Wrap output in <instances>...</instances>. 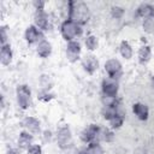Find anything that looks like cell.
Listing matches in <instances>:
<instances>
[{
    "label": "cell",
    "mask_w": 154,
    "mask_h": 154,
    "mask_svg": "<svg viewBox=\"0 0 154 154\" xmlns=\"http://www.w3.org/2000/svg\"><path fill=\"white\" fill-rule=\"evenodd\" d=\"M82 66H83V69L89 75H93L97 70V67H99V61H97V59H96L95 55L87 54V55H84L82 58Z\"/></svg>",
    "instance_id": "cell-11"
},
{
    "label": "cell",
    "mask_w": 154,
    "mask_h": 154,
    "mask_svg": "<svg viewBox=\"0 0 154 154\" xmlns=\"http://www.w3.org/2000/svg\"><path fill=\"white\" fill-rule=\"evenodd\" d=\"M79 54H81V45L79 42H77L76 40L67 42L66 45V58L69 61L75 63L79 59Z\"/></svg>",
    "instance_id": "cell-10"
},
{
    "label": "cell",
    "mask_w": 154,
    "mask_h": 154,
    "mask_svg": "<svg viewBox=\"0 0 154 154\" xmlns=\"http://www.w3.org/2000/svg\"><path fill=\"white\" fill-rule=\"evenodd\" d=\"M152 58V49L148 45H143L141 46V48L138 49V61L142 65H146Z\"/></svg>",
    "instance_id": "cell-17"
},
{
    "label": "cell",
    "mask_w": 154,
    "mask_h": 154,
    "mask_svg": "<svg viewBox=\"0 0 154 154\" xmlns=\"http://www.w3.org/2000/svg\"><path fill=\"white\" fill-rule=\"evenodd\" d=\"M132 112L142 122L147 120L148 117H149V109H148L147 105L141 103V102H137V103H134L132 105Z\"/></svg>",
    "instance_id": "cell-12"
},
{
    "label": "cell",
    "mask_w": 154,
    "mask_h": 154,
    "mask_svg": "<svg viewBox=\"0 0 154 154\" xmlns=\"http://www.w3.org/2000/svg\"><path fill=\"white\" fill-rule=\"evenodd\" d=\"M28 150V154H42V148L40 144H32Z\"/></svg>",
    "instance_id": "cell-28"
},
{
    "label": "cell",
    "mask_w": 154,
    "mask_h": 154,
    "mask_svg": "<svg viewBox=\"0 0 154 154\" xmlns=\"http://www.w3.org/2000/svg\"><path fill=\"white\" fill-rule=\"evenodd\" d=\"M36 51H37V54L41 58H48L51 55V53H52V45L47 40H43L37 45Z\"/></svg>",
    "instance_id": "cell-18"
},
{
    "label": "cell",
    "mask_w": 154,
    "mask_h": 154,
    "mask_svg": "<svg viewBox=\"0 0 154 154\" xmlns=\"http://www.w3.org/2000/svg\"><path fill=\"white\" fill-rule=\"evenodd\" d=\"M105 71L109 78L116 81H118L123 76V66L116 58H111L105 63Z\"/></svg>",
    "instance_id": "cell-5"
},
{
    "label": "cell",
    "mask_w": 154,
    "mask_h": 154,
    "mask_svg": "<svg viewBox=\"0 0 154 154\" xmlns=\"http://www.w3.org/2000/svg\"><path fill=\"white\" fill-rule=\"evenodd\" d=\"M100 137L103 140V141H106V142H111L112 140H113V132L112 131H109V130H101V132H100Z\"/></svg>",
    "instance_id": "cell-27"
},
{
    "label": "cell",
    "mask_w": 154,
    "mask_h": 154,
    "mask_svg": "<svg viewBox=\"0 0 154 154\" xmlns=\"http://www.w3.org/2000/svg\"><path fill=\"white\" fill-rule=\"evenodd\" d=\"M24 37H25V41L29 43V45H34V43H40L41 41L45 40V35L43 32L37 29L35 25H29L26 29H25V32H24Z\"/></svg>",
    "instance_id": "cell-7"
},
{
    "label": "cell",
    "mask_w": 154,
    "mask_h": 154,
    "mask_svg": "<svg viewBox=\"0 0 154 154\" xmlns=\"http://www.w3.org/2000/svg\"><path fill=\"white\" fill-rule=\"evenodd\" d=\"M84 43H85L87 49H89V51H95L97 48V46H99V41H97L96 36H94V35H88L85 37Z\"/></svg>",
    "instance_id": "cell-21"
},
{
    "label": "cell",
    "mask_w": 154,
    "mask_h": 154,
    "mask_svg": "<svg viewBox=\"0 0 154 154\" xmlns=\"http://www.w3.org/2000/svg\"><path fill=\"white\" fill-rule=\"evenodd\" d=\"M119 52H120L122 57L125 58V59H131V58H132V54H134L132 47L130 46V43H129L128 41H122V42H120Z\"/></svg>",
    "instance_id": "cell-19"
},
{
    "label": "cell",
    "mask_w": 154,
    "mask_h": 154,
    "mask_svg": "<svg viewBox=\"0 0 154 154\" xmlns=\"http://www.w3.org/2000/svg\"><path fill=\"white\" fill-rule=\"evenodd\" d=\"M34 4V6H35V8H36V11H38V10H45V1H34L32 2Z\"/></svg>",
    "instance_id": "cell-30"
},
{
    "label": "cell",
    "mask_w": 154,
    "mask_h": 154,
    "mask_svg": "<svg viewBox=\"0 0 154 154\" xmlns=\"http://www.w3.org/2000/svg\"><path fill=\"white\" fill-rule=\"evenodd\" d=\"M82 25L75 23L73 20L71 19H65L63 23H61V26H60V32H61V36L64 37V40H66L67 42L70 41H73L76 37L81 36L82 35Z\"/></svg>",
    "instance_id": "cell-3"
},
{
    "label": "cell",
    "mask_w": 154,
    "mask_h": 154,
    "mask_svg": "<svg viewBox=\"0 0 154 154\" xmlns=\"http://www.w3.org/2000/svg\"><path fill=\"white\" fill-rule=\"evenodd\" d=\"M37 97H38V100H41L42 102H48V101H51V100L54 97V95H53L49 90H43V89H41V90L37 93Z\"/></svg>",
    "instance_id": "cell-24"
},
{
    "label": "cell",
    "mask_w": 154,
    "mask_h": 154,
    "mask_svg": "<svg viewBox=\"0 0 154 154\" xmlns=\"http://www.w3.org/2000/svg\"><path fill=\"white\" fill-rule=\"evenodd\" d=\"M6 154H20V152L18 149H14V148H11L6 152Z\"/></svg>",
    "instance_id": "cell-31"
},
{
    "label": "cell",
    "mask_w": 154,
    "mask_h": 154,
    "mask_svg": "<svg viewBox=\"0 0 154 154\" xmlns=\"http://www.w3.org/2000/svg\"><path fill=\"white\" fill-rule=\"evenodd\" d=\"M34 25L41 31L49 29V17L45 10H38L34 14Z\"/></svg>",
    "instance_id": "cell-9"
},
{
    "label": "cell",
    "mask_w": 154,
    "mask_h": 154,
    "mask_svg": "<svg viewBox=\"0 0 154 154\" xmlns=\"http://www.w3.org/2000/svg\"><path fill=\"white\" fill-rule=\"evenodd\" d=\"M101 88H102V95L103 96H107V97H117L118 90H119V84H118V81L107 77V78H105L102 81Z\"/></svg>",
    "instance_id": "cell-8"
},
{
    "label": "cell",
    "mask_w": 154,
    "mask_h": 154,
    "mask_svg": "<svg viewBox=\"0 0 154 154\" xmlns=\"http://www.w3.org/2000/svg\"><path fill=\"white\" fill-rule=\"evenodd\" d=\"M152 82H153V87H154V77H153V79H152Z\"/></svg>",
    "instance_id": "cell-34"
},
{
    "label": "cell",
    "mask_w": 154,
    "mask_h": 154,
    "mask_svg": "<svg viewBox=\"0 0 154 154\" xmlns=\"http://www.w3.org/2000/svg\"><path fill=\"white\" fill-rule=\"evenodd\" d=\"M51 131H45V141H47V138H48V141L51 140Z\"/></svg>",
    "instance_id": "cell-33"
},
{
    "label": "cell",
    "mask_w": 154,
    "mask_h": 154,
    "mask_svg": "<svg viewBox=\"0 0 154 154\" xmlns=\"http://www.w3.org/2000/svg\"><path fill=\"white\" fill-rule=\"evenodd\" d=\"M89 17H90V12H89V7L87 6V4L82 2V1H70L69 2L67 19H71L79 25H83L88 22Z\"/></svg>",
    "instance_id": "cell-1"
},
{
    "label": "cell",
    "mask_w": 154,
    "mask_h": 154,
    "mask_svg": "<svg viewBox=\"0 0 154 154\" xmlns=\"http://www.w3.org/2000/svg\"><path fill=\"white\" fill-rule=\"evenodd\" d=\"M0 40H1V46L6 45L7 34H6V28H5V26H1V28H0Z\"/></svg>",
    "instance_id": "cell-29"
},
{
    "label": "cell",
    "mask_w": 154,
    "mask_h": 154,
    "mask_svg": "<svg viewBox=\"0 0 154 154\" xmlns=\"http://www.w3.org/2000/svg\"><path fill=\"white\" fill-rule=\"evenodd\" d=\"M23 126L30 134H38L40 132V122L34 117H26L23 120Z\"/></svg>",
    "instance_id": "cell-13"
},
{
    "label": "cell",
    "mask_w": 154,
    "mask_h": 154,
    "mask_svg": "<svg viewBox=\"0 0 154 154\" xmlns=\"http://www.w3.org/2000/svg\"><path fill=\"white\" fill-rule=\"evenodd\" d=\"M0 61L5 66L10 65L11 61H12V49H11V46L8 43L1 46V49H0Z\"/></svg>",
    "instance_id": "cell-14"
},
{
    "label": "cell",
    "mask_w": 154,
    "mask_h": 154,
    "mask_svg": "<svg viewBox=\"0 0 154 154\" xmlns=\"http://www.w3.org/2000/svg\"><path fill=\"white\" fill-rule=\"evenodd\" d=\"M73 154H88V153H87L85 148H81V149H77V150H75V153H73Z\"/></svg>",
    "instance_id": "cell-32"
},
{
    "label": "cell",
    "mask_w": 154,
    "mask_h": 154,
    "mask_svg": "<svg viewBox=\"0 0 154 154\" xmlns=\"http://www.w3.org/2000/svg\"><path fill=\"white\" fill-rule=\"evenodd\" d=\"M100 128L95 124H90L88 125L82 132H81V140L84 143H93V142H97V138L100 137Z\"/></svg>",
    "instance_id": "cell-6"
},
{
    "label": "cell",
    "mask_w": 154,
    "mask_h": 154,
    "mask_svg": "<svg viewBox=\"0 0 154 154\" xmlns=\"http://www.w3.org/2000/svg\"><path fill=\"white\" fill-rule=\"evenodd\" d=\"M143 29L148 34H154V18L143 19Z\"/></svg>",
    "instance_id": "cell-25"
},
{
    "label": "cell",
    "mask_w": 154,
    "mask_h": 154,
    "mask_svg": "<svg viewBox=\"0 0 154 154\" xmlns=\"http://www.w3.org/2000/svg\"><path fill=\"white\" fill-rule=\"evenodd\" d=\"M32 135L28 131H22L19 134V137H18V146L22 148V149H29L32 144Z\"/></svg>",
    "instance_id": "cell-15"
},
{
    "label": "cell",
    "mask_w": 154,
    "mask_h": 154,
    "mask_svg": "<svg viewBox=\"0 0 154 154\" xmlns=\"http://www.w3.org/2000/svg\"><path fill=\"white\" fill-rule=\"evenodd\" d=\"M108 122H109V125H111L112 129H119L123 125V123H124V113H123V111H120L119 113H117Z\"/></svg>",
    "instance_id": "cell-20"
},
{
    "label": "cell",
    "mask_w": 154,
    "mask_h": 154,
    "mask_svg": "<svg viewBox=\"0 0 154 154\" xmlns=\"http://www.w3.org/2000/svg\"><path fill=\"white\" fill-rule=\"evenodd\" d=\"M137 16L142 17L143 19L154 18V7L150 4H141L137 7Z\"/></svg>",
    "instance_id": "cell-16"
},
{
    "label": "cell",
    "mask_w": 154,
    "mask_h": 154,
    "mask_svg": "<svg viewBox=\"0 0 154 154\" xmlns=\"http://www.w3.org/2000/svg\"><path fill=\"white\" fill-rule=\"evenodd\" d=\"M57 142L64 153H71L73 149V140L69 125H61L57 132Z\"/></svg>",
    "instance_id": "cell-2"
},
{
    "label": "cell",
    "mask_w": 154,
    "mask_h": 154,
    "mask_svg": "<svg viewBox=\"0 0 154 154\" xmlns=\"http://www.w3.org/2000/svg\"><path fill=\"white\" fill-rule=\"evenodd\" d=\"M16 95H17L18 106L22 109H26V108H29L31 106V103H32L31 91H30V89H29L28 85H25V84L18 85L17 87V90H16Z\"/></svg>",
    "instance_id": "cell-4"
},
{
    "label": "cell",
    "mask_w": 154,
    "mask_h": 154,
    "mask_svg": "<svg viewBox=\"0 0 154 154\" xmlns=\"http://www.w3.org/2000/svg\"><path fill=\"white\" fill-rule=\"evenodd\" d=\"M40 85H41V89H43V90H51V88L53 85V81H52L51 76L42 75L40 77Z\"/></svg>",
    "instance_id": "cell-22"
},
{
    "label": "cell",
    "mask_w": 154,
    "mask_h": 154,
    "mask_svg": "<svg viewBox=\"0 0 154 154\" xmlns=\"http://www.w3.org/2000/svg\"><path fill=\"white\" fill-rule=\"evenodd\" d=\"M111 14H112L113 18L119 19V18L123 17V14H124V10H123L122 7H119V6H113V7L111 8Z\"/></svg>",
    "instance_id": "cell-26"
},
{
    "label": "cell",
    "mask_w": 154,
    "mask_h": 154,
    "mask_svg": "<svg viewBox=\"0 0 154 154\" xmlns=\"http://www.w3.org/2000/svg\"><path fill=\"white\" fill-rule=\"evenodd\" d=\"M85 150H87L88 154H103V149H102V147L99 144V142L89 143L88 147L85 148Z\"/></svg>",
    "instance_id": "cell-23"
}]
</instances>
